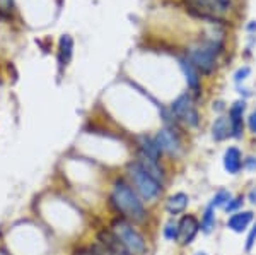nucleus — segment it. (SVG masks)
<instances>
[{
	"mask_svg": "<svg viewBox=\"0 0 256 255\" xmlns=\"http://www.w3.org/2000/svg\"><path fill=\"white\" fill-rule=\"evenodd\" d=\"M111 202L122 212L123 217L134 223H144L147 217L146 207H144V200L140 195L123 180H116L113 185V192H111Z\"/></svg>",
	"mask_w": 256,
	"mask_h": 255,
	"instance_id": "f257e3e1",
	"label": "nucleus"
},
{
	"mask_svg": "<svg viewBox=\"0 0 256 255\" xmlns=\"http://www.w3.org/2000/svg\"><path fill=\"white\" fill-rule=\"evenodd\" d=\"M111 233L116 236L118 243L125 248L128 255H146V238L135 229V226L125 217H120L111 223Z\"/></svg>",
	"mask_w": 256,
	"mask_h": 255,
	"instance_id": "f03ea898",
	"label": "nucleus"
},
{
	"mask_svg": "<svg viewBox=\"0 0 256 255\" xmlns=\"http://www.w3.org/2000/svg\"><path fill=\"white\" fill-rule=\"evenodd\" d=\"M126 171H128V176H130L132 183H134V187H135V192L140 195V199H142L144 202H154L160 195V192H162L160 185L162 183H159L156 178H152L137 161L128 164Z\"/></svg>",
	"mask_w": 256,
	"mask_h": 255,
	"instance_id": "7ed1b4c3",
	"label": "nucleus"
},
{
	"mask_svg": "<svg viewBox=\"0 0 256 255\" xmlns=\"http://www.w3.org/2000/svg\"><path fill=\"white\" fill-rule=\"evenodd\" d=\"M193 14L207 19H220L229 9V0H184Z\"/></svg>",
	"mask_w": 256,
	"mask_h": 255,
	"instance_id": "20e7f679",
	"label": "nucleus"
},
{
	"mask_svg": "<svg viewBox=\"0 0 256 255\" xmlns=\"http://www.w3.org/2000/svg\"><path fill=\"white\" fill-rule=\"evenodd\" d=\"M216 55L217 47L216 43H202L200 47H195L190 52V62L198 72L210 74L216 69Z\"/></svg>",
	"mask_w": 256,
	"mask_h": 255,
	"instance_id": "39448f33",
	"label": "nucleus"
},
{
	"mask_svg": "<svg viewBox=\"0 0 256 255\" xmlns=\"http://www.w3.org/2000/svg\"><path fill=\"white\" fill-rule=\"evenodd\" d=\"M172 115L180 122H183L188 127H196L198 125V112L196 106L193 103V98L190 94H181L178 100L172 103L171 106Z\"/></svg>",
	"mask_w": 256,
	"mask_h": 255,
	"instance_id": "423d86ee",
	"label": "nucleus"
},
{
	"mask_svg": "<svg viewBox=\"0 0 256 255\" xmlns=\"http://www.w3.org/2000/svg\"><path fill=\"white\" fill-rule=\"evenodd\" d=\"M200 231V223L193 214H184L178 221V240L181 245H190Z\"/></svg>",
	"mask_w": 256,
	"mask_h": 255,
	"instance_id": "0eeeda50",
	"label": "nucleus"
},
{
	"mask_svg": "<svg viewBox=\"0 0 256 255\" xmlns=\"http://www.w3.org/2000/svg\"><path fill=\"white\" fill-rule=\"evenodd\" d=\"M154 141L160 149V153H168L171 156H178L181 153L180 137H178V134L174 132V130L168 129V127H164V129L159 130L158 135L154 137Z\"/></svg>",
	"mask_w": 256,
	"mask_h": 255,
	"instance_id": "6e6552de",
	"label": "nucleus"
},
{
	"mask_svg": "<svg viewBox=\"0 0 256 255\" xmlns=\"http://www.w3.org/2000/svg\"><path fill=\"white\" fill-rule=\"evenodd\" d=\"M222 163H224V168H226V171L229 175H238L239 171L244 168V163H242V154H241V151H239L238 147H229V149H226Z\"/></svg>",
	"mask_w": 256,
	"mask_h": 255,
	"instance_id": "1a4fd4ad",
	"label": "nucleus"
},
{
	"mask_svg": "<svg viewBox=\"0 0 256 255\" xmlns=\"http://www.w3.org/2000/svg\"><path fill=\"white\" fill-rule=\"evenodd\" d=\"M254 216L251 211H238L234 214H230V217L227 219V228L234 233H242L248 229V226L253 223Z\"/></svg>",
	"mask_w": 256,
	"mask_h": 255,
	"instance_id": "9d476101",
	"label": "nucleus"
},
{
	"mask_svg": "<svg viewBox=\"0 0 256 255\" xmlns=\"http://www.w3.org/2000/svg\"><path fill=\"white\" fill-rule=\"evenodd\" d=\"M244 108H246V103L244 101H236L229 110V120H230V125H232V137H241L242 135V113H244Z\"/></svg>",
	"mask_w": 256,
	"mask_h": 255,
	"instance_id": "9b49d317",
	"label": "nucleus"
},
{
	"mask_svg": "<svg viewBox=\"0 0 256 255\" xmlns=\"http://www.w3.org/2000/svg\"><path fill=\"white\" fill-rule=\"evenodd\" d=\"M137 142H138V154H144L147 158L154 159V161H159L160 159V149L158 147L154 139L147 137V135H140L137 137Z\"/></svg>",
	"mask_w": 256,
	"mask_h": 255,
	"instance_id": "f8f14e48",
	"label": "nucleus"
},
{
	"mask_svg": "<svg viewBox=\"0 0 256 255\" xmlns=\"http://www.w3.org/2000/svg\"><path fill=\"white\" fill-rule=\"evenodd\" d=\"M188 202H190V197L186 194H183V192H178V194H172L166 200V211L171 216L181 214V212L186 211Z\"/></svg>",
	"mask_w": 256,
	"mask_h": 255,
	"instance_id": "ddd939ff",
	"label": "nucleus"
},
{
	"mask_svg": "<svg viewBox=\"0 0 256 255\" xmlns=\"http://www.w3.org/2000/svg\"><path fill=\"white\" fill-rule=\"evenodd\" d=\"M137 163L144 168V170L147 171L148 175L152 176V178L158 180L159 183H162V182H164V171H162V168L159 166V161H154V159L147 158V156L138 154Z\"/></svg>",
	"mask_w": 256,
	"mask_h": 255,
	"instance_id": "4468645a",
	"label": "nucleus"
},
{
	"mask_svg": "<svg viewBox=\"0 0 256 255\" xmlns=\"http://www.w3.org/2000/svg\"><path fill=\"white\" fill-rule=\"evenodd\" d=\"M212 135L216 141H226L227 137H232V125L226 117H218L212 125Z\"/></svg>",
	"mask_w": 256,
	"mask_h": 255,
	"instance_id": "2eb2a0df",
	"label": "nucleus"
},
{
	"mask_svg": "<svg viewBox=\"0 0 256 255\" xmlns=\"http://www.w3.org/2000/svg\"><path fill=\"white\" fill-rule=\"evenodd\" d=\"M180 65L181 69H183L184 76H186V82L188 86L193 89V91L198 93V89H200V77H198V71L195 67H193V64L186 59H181L180 60Z\"/></svg>",
	"mask_w": 256,
	"mask_h": 255,
	"instance_id": "dca6fc26",
	"label": "nucleus"
},
{
	"mask_svg": "<svg viewBox=\"0 0 256 255\" xmlns=\"http://www.w3.org/2000/svg\"><path fill=\"white\" fill-rule=\"evenodd\" d=\"M72 50H74V40L72 36L64 35L60 38V47H58V62L60 65H67L70 59H72Z\"/></svg>",
	"mask_w": 256,
	"mask_h": 255,
	"instance_id": "f3484780",
	"label": "nucleus"
},
{
	"mask_svg": "<svg viewBox=\"0 0 256 255\" xmlns=\"http://www.w3.org/2000/svg\"><path fill=\"white\" fill-rule=\"evenodd\" d=\"M214 228H216V207H212V205L208 204L204 212V216H202L200 229L204 233H210Z\"/></svg>",
	"mask_w": 256,
	"mask_h": 255,
	"instance_id": "a211bd4d",
	"label": "nucleus"
},
{
	"mask_svg": "<svg viewBox=\"0 0 256 255\" xmlns=\"http://www.w3.org/2000/svg\"><path fill=\"white\" fill-rule=\"evenodd\" d=\"M232 199V195H230L229 190H218L216 195H214L212 202H210V205L212 207H226L227 204H229V200Z\"/></svg>",
	"mask_w": 256,
	"mask_h": 255,
	"instance_id": "6ab92c4d",
	"label": "nucleus"
},
{
	"mask_svg": "<svg viewBox=\"0 0 256 255\" xmlns=\"http://www.w3.org/2000/svg\"><path fill=\"white\" fill-rule=\"evenodd\" d=\"M164 236L168 240H178V221L174 219L168 221L166 228H164Z\"/></svg>",
	"mask_w": 256,
	"mask_h": 255,
	"instance_id": "aec40b11",
	"label": "nucleus"
},
{
	"mask_svg": "<svg viewBox=\"0 0 256 255\" xmlns=\"http://www.w3.org/2000/svg\"><path fill=\"white\" fill-rule=\"evenodd\" d=\"M242 202H244V197H242V195L236 197V199H230L229 204H227L226 207H224L226 212H229V214H234V212H238V209L241 207Z\"/></svg>",
	"mask_w": 256,
	"mask_h": 255,
	"instance_id": "412c9836",
	"label": "nucleus"
},
{
	"mask_svg": "<svg viewBox=\"0 0 256 255\" xmlns=\"http://www.w3.org/2000/svg\"><path fill=\"white\" fill-rule=\"evenodd\" d=\"M254 243H256V224L253 226V229L250 231V235H248V240H246V252H250V250L254 246Z\"/></svg>",
	"mask_w": 256,
	"mask_h": 255,
	"instance_id": "4be33fe9",
	"label": "nucleus"
},
{
	"mask_svg": "<svg viewBox=\"0 0 256 255\" xmlns=\"http://www.w3.org/2000/svg\"><path fill=\"white\" fill-rule=\"evenodd\" d=\"M248 125H250V130L253 134H256V110L253 113H251V117H250V120H248Z\"/></svg>",
	"mask_w": 256,
	"mask_h": 255,
	"instance_id": "5701e85b",
	"label": "nucleus"
},
{
	"mask_svg": "<svg viewBox=\"0 0 256 255\" xmlns=\"http://www.w3.org/2000/svg\"><path fill=\"white\" fill-rule=\"evenodd\" d=\"M248 74H250V69H248V67L241 69V71H238V74H236V81L239 82V81L246 79V76H248Z\"/></svg>",
	"mask_w": 256,
	"mask_h": 255,
	"instance_id": "b1692460",
	"label": "nucleus"
},
{
	"mask_svg": "<svg viewBox=\"0 0 256 255\" xmlns=\"http://www.w3.org/2000/svg\"><path fill=\"white\" fill-rule=\"evenodd\" d=\"M244 168H248V170L254 171L256 170V159L254 158H248L244 161Z\"/></svg>",
	"mask_w": 256,
	"mask_h": 255,
	"instance_id": "393cba45",
	"label": "nucleus"
},
{
	"mask_svg": "<svg viewBox=\"0 0 256 255\" xmlns=\"http://www.w3.org/2000/svg\"><path fill=\"white\" fill-rule=\"evenodd\" d=\"M248 199H250V202H251V204H254V205H256V187H253L250 192H248Z\"/></svg>",
	"mask_w": 256,
	"mask_h": 255,
	"instance_id": "a878e982",
	"label": "nucleus"
},
{
	"mask_svg": "<svg viewBox=\"0 0 256 255\" xmlns=\"http://www.w3.org/2000/svg\"><path fill=\"white\" fill-rule=\"evenodd\" d=\"M77 255H98V253H94V252H90V250H80Z\"/></svg>",
	"mask_w": 256,
	"mask_h": 255,
	"instance_id": "bb28decb",
	"label": "nucleus"
},
{
	"mask_svg": "<svg viewBox=\"0 0 256 255\" xmlns=\"http://www.w3.org/2000/svg\"><path fill=\"white\" fill-rule=\"evenodd\" d=\"M110 255H128V253H123V252H118V250H111Z\"/></svg>",
	"mask_w": 256,
	"mask_h": 255,
	"instance_id": "cd10ccee",
	"label": "nucleus"
},
{
	"mask_svg": "<svg viewBox=\"0 0 256 255\" xmlns=\"http://www.w3.org/2000/svg\"><path fill=\"white\" fill-rule=\"evenodd\" d=\"M195 255H208V253H205V252H196Z\"/></svg>",
	"mask_w": 256,
	"mask_h": 255,
	"instance_id": "c85d7f7f",
	"label": "nucleus"
}]
</instances>
